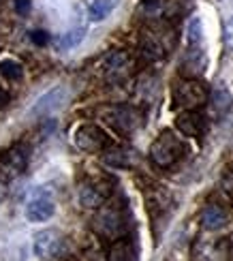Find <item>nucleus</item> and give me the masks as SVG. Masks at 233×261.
<instances>
[{
	"label": "nucleus",
	"mask_w": 233,
	"mask_h": 261,
	"mask_svg": "<svg viewBox=\"0 0 233 261\" xmlns=\"http://www.w3.org/2000/svg\"><path fill=\"white\" fill-rule=\"evenodd\" d=\"M30 41L35 43L37 47H45L47 43H49V32L47 30H41V28L39 30H32L30 32Z\"/></svg>",
	"instance_id": "24"
},
{
	"label": "nucleus",
	"mask_w": 233,
	"mask_h": 261,
	"mask_svg": "<svg viewBox=\"0 0 233 261\" xmlns=\"http://www.w3.org/2000/svg\"><path fill=\"white\" fill-rule=\"evenodd\" d=\"M184 152H186L184 141L177 135H173L171 130H163L150 146V161L157 167L167 169L184 156Z\"/></svg>",
	"instance_id": "1"
},
{
	"label": "nucleus",
	"mask_w": 233,
	"mask_h": 261,
	"mask_svg": "<svg viewBox=\"0 0 233 261\" xmlns=\"http://www.w3.org/2000/svg\"><path fill=\"white\" fill-rule=\"evenodd\" d=\"M175 126L184 137H201L205 130V118L199 114V110H186L177 114Z\"/></svg>",
	"instance_id": "12"
},
{
	"label": "nucleus",
	"mask_w": 233,
	"mask_h": 261,
	"mask_svg": "<svg viewBox=\"0 0 233 261\" xmlns=\"http://www.w3.org/2000/svg\"><path fill=\"white\" fill-rule=\"evenodd\" d=\"M92 229L105 238V240H118L126 233V219H124V212L116 205H103L98 208V212L94 214L92 219Z\"/></svg>",
	"instance_id": "2"
},
{
	"label": "nucleus",
	"mask_w": 233,
	"mask_h": 261,
	"mask_svg": "<svg viewBox=\"0 0 233 261\" xmlns=\"http://www.w3.org/2000/svg\"><path fill=\"white\" fill-rule=\"evenodd\" d=\"M208 99H210L208 88L197 80L184 77L173 86V105L182 112L199 110V107H203L208 103Z\"/></svg>",
	"instance_id": "3"
},
{
	"label": "nucleus",
	"mask_w": 233,
	"mask_h": 261,
	"mask_svg": "<svg viewBox=\"0 0 233 261\" xmlns=\"http://www.w3.org/2000/svg\"><path fill=\"white\" fill-rule=\"evenodd\" d=\"M208 67V56H205V51L203 47H188L186 51V56H184V62H182V73H184V77H199Z\"/></svg>",
	"instance_id": "13"
},
{
	"label": "nucleus",
	"mask_w": 233,
	"mask_h": 261,
	"mask_svg": "<svg viewBox=\"0 0 233 261\" xmlns=\"http://www.w3.org/2000/svg\"><path fill=\"white\" fill-rule=\"evenodd\" d=\"M114 11V0H90L88 5V15L92 21H103Z\"/></svg>",
	"instance_id": "20"
},
{
	"label": "nucleus",
	"mask_w": 233,
	"mask_h": 261,
	"mask_svg": "<svg viewBox=\"0 0 233 261\" xmlns=\"http://www.w3.org/2000/svg\"><path fill=\"white\" fill-rule=\"evenodd\" d=\"M109 191L105 182H96V180H90V182H84L82 189H80V203L84 208H90V210H96L101 208L105 203V199L109 197Z\"/></svg>",
	"instance_id": "10"
},
{
	"label": "nucleus",
	"mask_w": 233,
	"mask_h": 261,
	"mask_svg": "<svg viewBox=\"0 0 233 261\" xmlns=\"http://www.w3.org/2000/svg\"><path fill=\"white\" fill-rule=\"evenodd\" d=\"M5 197H7V182L0 180V201H5Z\"/></svg>",
	"instance_id": "28"
},
{
	"label": "nucleus",
	"mask_w": 233,
	"mask_h": 261,
	"mask_svg": "<svg viewBox=\"0 0 233 261\" xmlns=\"http://www.w3.org/2000/svg\"><path fill=\"white\" fill-rule=\"evenodd\" d=\"M186 39H188V47H201V43H203L201 17H197V15L191 17V21H188V28H186Z\"/></svg>",
	"instance_id": "21"
},
{
	"label": "nucleus",
	"mask_w": 233,
	"mask_h": 261,
	"mask_svg": "<svg viewBox=\"0 0 233 261\" xmlns=\"http://www.w3.org/2000/svg\"><path fill=\"white\" fill-rule=\"evenodd\" d=\"M107 261H137V246L128 238H118L109 244Z\"/></svg>",
	"instance_id": "15"
},
{
	"label": "nucleus",
	"mask_w": 233,
	"mask_h": 261,
	"mask_svg": "<svg viewBox=\"0 0 233 261\" xmlns=\"http://www.w3.org/2000/svg\"><path fill=\"white\" fill-rule=\"evenodd\" d=\"M62 244H64V238H62L60 231L43 229L35 236V244H32V248H35V255L39 259H54V257L60 255Z\"/></svg>",
	"instance_id": "8"
},
{
	"label": "nucleus",
	"mask_w": 233,
	"mask_h": 261,
	"mask_svg": "<svg viewBox=\"0 0 233 261\" xmlns=\"http://www.w3.org/2000/svg\"><path fill=\"white\" fill-rule=\"evenodd\" d=\"M107 122L112 124L118 133L131 135L141 124V112L133 105H116L107 112Z\"/></svg>",
	"instance_id": "5"
},
{
	"label": "nucleus",
	"mask_w": 233,
	"mask_h": 261,
	"mask_svg": "<svg viewBox=\"0 0 233 261\" xmlns=\"http://www.w3.org/2000/svg\"><path fill=\"white\" fill-rule=\"evenodd\" d=\"M54 212H56V203H54L45 193H35V197H32L26 205V219L32 221V223H43V221H49Z\"/></svg>",
	"instance_id": "11"
},
{
	"label": "nucleus",
	"mask_w": 233,
	"mask_h": 261,
	"mask_svg": "<svg viewBox=\"0 0 233 261\" xmlns=\"http://www.w3.org/2000/svg\"><path fill=\"white\" fill-rule=\"evenodd\" d=\"M165 54H167V45H165L163 37L159 32H146L141 37V56L148 60H161Z\"/></svg>",
	"instance_id": "16"
},
{
	"label": "nucleus",
	"mask_w": 233,
	"mask_h": 261,
	"mask_svg": "<svg viewBox=\"0 0 233 261\" xmlns=\"http://www.w3.org/2000/svg\"><path fill=\"white\" fill-rule=\"evenodd\" d=\"M103 163L114 169H126L133 165V152L120 146H112L103 150Z\"/></svg>",
	"instance_id": "18"
},
{
	"label": "nucleus",
	"mask_w": 233,
	"mask_h": 261,
	"mask_svg": "<svg viewBox=\"0 0 233 261\" xmlns=\"http://www.w3.org/2000/svg\"><path fill=\"white\" fill-rule=\"evenodd\" d=\"M66 99V88L64 86H56V88L47 90L45 94H41L39 99L32 103V107L28 110V118H43V116H49L54 110L64 103Z\"/></svg>",
	"instance_id": "9"
},
{
	"label": "nucleus",
	"mask_w": 233,
	"mask_h": 261,
	"mask_svg": "<svg viewBox=\"0 0 233 261\" xmlns=\"http://www.w3.org/2000/svg\"><path fill=\"white\" fill-rule=\"evenodd\" d=\"M233 105V96L231 92L225 88L223 84H218L216 88L212 90V99H210V107H212V112L216 118H223Z\"/></svg>",
	"instance_id": "19"
},
{
	"label": "nucleus",
	"mask_w": 233,
	"mask_h": 261,
	"mask_svg": "<svg viewBox=\"0 0 233 261\" xmlns=\"http://www.w3.org/2000/svg\"><path fill=\"white\" fill-rule=\"evenodd\" d=\"M30 161V148L26 144H15L9 150H5L0 154V180L9 182L11 178H15L17 173H21L28 167Z\"/></svg>",
	"instance_id": "4"
},
{
	"label": "nucleus",
	"mask_w": 233,
	"mask_h": 261,
	"mask_svg": "<svg viewBox=\"0 0 233 261\" xmlns=\"http://www.w3.org/2000/svg\"><path fill=\"white\" fill-rule=\"evenodd\" d=\"M75 146L84 152H103L109 148V139L96 124H82L75 130Z\"/></svg>",
	"instance_id": "6"
},
{
	"label": "nucleus",
	"mask_w": 233,
	"mask_h": 261,
	"mask_svg": "<svg viewBox=\"0 0 233 261\" xmlns=\"http://www.w3.org/2000/svg\"><path fill=\"white\" fill-rule=\"evenodd\" d=\"M21 64L13 58H5V60H0V77L3 80H9V82H17L21 80Z\"/></svg>",
	"instance_id": "23"
},
{
	"label": "nucleus",
	"mask_w": 233,
	"mask_h": 261,
	"mask_svg": "<svg viewBox=\"0 0 233 261\" xmlns=\"http://www.w3.org/2000/svg\"><path fill=\"white\" fill-rule=\"evenodd\" d=\"M227 225V212L216 203H210L201 212V227L205 231H218Z\"/></svg>",
	"instance_id": "17"
},
{
	"label": "nucleus",
	"mask_w": 233,
	"mask_h": 261,
	"mask_svg": "<svg viewBox=\"0 0 233 261\" xmlns=\"http://www.w3.org/2000/svg\"><path fill=\"white\" fill-rule=\"evenodd\" d=\"M15 11L19 15H28L30 13V0H15Z\"/></svg>",
	"instance_id": "26"
},
{
	"label": "nucleus",
	"mask_w": 233,
	"mask_h": 261,
	"mask_svg": "<svg viewBox=\"0 0 233 261\" xmlns=\"http://www.w3.org/2000/svg\"><path fill=\"white\" fill-rule=\"evenodd\" d=\"M223 39H225V45L233 51V15L227 17L225 21V28H223Z\"/></svg>",
	"instance_id": "25"
},
{
	"label": "nucleus",
	"mask_w": 233,
	"mask_h": 261,
	"mask_svg": "<svg viewBox=\"0 0 233 261\" xmlns=\"http://www.w3.org/2000/svg\"><path fill=\"white\" fill-rule=\"evenodd\" d=\"M191 261H229L227 259V248L220 242H197L193 246V257Z\"/></svg>",
	"instance_id": "14"
},
{
	"label": "nucleus",
	"mask_w": 233,
	"mask_h": 261,
	"mask_svg": "<svg viewBox=\"0 0 233 261\" xmlns=\"http://www.w3.org/2000/svg\"><path fill=\"white\" fill-rule=\"evenodd\" d=\"M84 37H86V28H73V30H66L64 35H60V39H58V49H62V51H66V49H73V47H77L80 43L84 41Z\"/></svg>",
	"instance_id": "22"
},
{
	"label": "nucleus",
	"mask_w": 233,
	"mask_h": 261,
	"mask_svg": "<svg viewBox=\"0 0 233 261\" xmlns=\"http://www.w3.org/2000/svg\"><path fill=\"white\" fill-rule=\"evenodd\" d=\"M9 101H11V94H9L7 90L0 88V110H3V107H7V105H9Z\"/></svg>",
	"instance_id": "27"
},
{
	"label": "nucleus",
	"mask_w": 233,
	"mask_h": 261,
	"mask_svg": "<svg viewBox=\"0 0 233 261\" xmlns=\"http://www.w3.org/2000/svg\"><path fill=\"white\" fill-rule=\"evenodd\" d=\"M131 69H133V60L126 51H112L103 64L105 80L109 84H122L131 75Z\"/></svg>",
	"instance_id": "7"
}]
</instances>
